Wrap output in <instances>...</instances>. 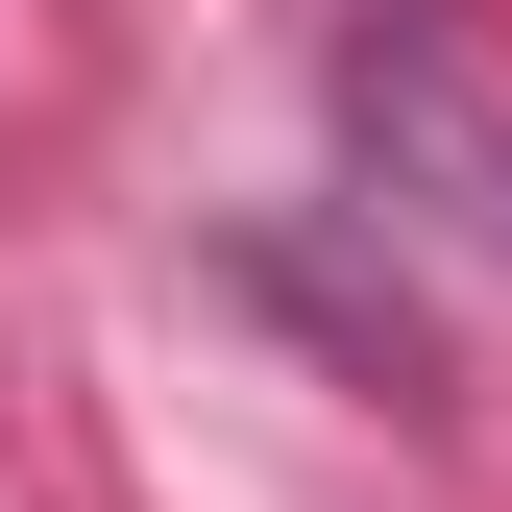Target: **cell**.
Returning <instances> with one entry per match:
<instances>
[{"label": "cell", "instance_id": "1", "mask_svg": "<svg viewBox=\"0 0 512 512\" xmlns=\"http://www.w3.org/2000/svg\"><path fill=\"white\" fill-rule=\"evenodd\" d=\"M366 147H391V171H464V220L512 244V122H488L464 74H366Z\"/></svg>", "mask_w": 512, "mask_h": 512}]
</instances>
